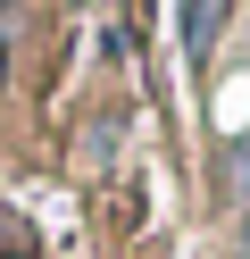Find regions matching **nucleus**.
<instances>
[{"mask_svg":"<svg viewBox=\"0 0 250 259\" xmlns=\"http://www.w3.org/2000/svg\"><path fill=\"white\" fill-rule=\"evenodd\" d=\"M0 34H9V25H0ZM0 67H9V42H0Z\"/></svg>","mask_w":250,"mask_h":259,"instance_id":"obj_2","label":"nucleus"},{"mask_svg":"<svg viewBox=\"0 0 250 259\" xmlns=\"http://www.w3.org/2000/svg\"><path fill=\"white\" fill-rule=\"evenodd\" d=\"M242 259H250V226H242Z\"/></svg>","mask_w":250,"mask_h":259,"instance_id":"obj_3","label":"nucleus"},{"mask_svg":"<svg viewBox=\"0 0 250 259\" xmlns=\"http://www.w3.org/2000/svg\"><path fill=\"white\" fill-rule=\"evenodd\" d=\"M233 192H242V201H250V159H242V167H233Z\"/></svg>","mask_w":250,"mask_h":259,"instance_id":"obj_1","label":"nucleus"}]
</instances>
